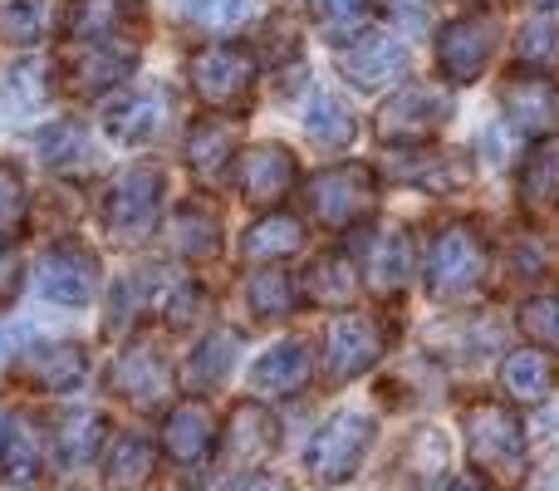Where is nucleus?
Here are the masks:
<instances>
[{
  "instance_id": "nucleus-50",
  "label": "nucleus",
  "mask_w": 559,
  "mask_h": 491,
  "mask_svg": "<svg viewBox=\"0 0 559 491\" xmlns=\"http://www.w3.org/2000/svg\"><path fill=\"white\" fill-rule=\"evenodd\" d=\"M0 437H5V413H0Z\"/></svg>"
},
{
  "instance_id": "nucleus-41",
  "label": "nucleus",
  "mask_w": 559,
  "mask_h": 491,
  "mask_svg": "<svg viewBox=\"0 0 559 491\" xmlns=\"http://www.w3.org/2000/svg\"><path fill=\"white\" fill-rule=\"evenodd\" d=\"M25 177H20L15 163H0V236H15L20 222H25Z\"/></svg>"
},
{
  "instance_id": "nucleus-10",
  "label": "nucleus",
  "mask_w": 559,
  "mask_h": 491,
  "mask_svg": "<svg viewBox=\"0 0 559 491\" xmlns=\"http://www.w3.org/2000/svg\"><path fill=\"white\" fill-rule=\"evenodd\" d=\"M334 65L354 89H368V94H373V89L397 84V79L407 74V65H413V55H407V45L397 35L364 30V35L334 45Z\"/></svg>"
},
{
  "instance_id": "nucleus-30",
  "label": "nucleus",
  "mask_w": 559,
  "mask_h": 491,
  "mask_svg": "<svg viewBox=\"0 0 559 491\" xmlns=\"http://www.w3.org/2000/svg\"><path fill=\"white\" fill-rule=\"evenodd\" d=\"M299 290H305L314 305H348L358 295V280H354V266H348L344 250H329L319 256L314 266L299 276Z\"/></svg>"
},
{
  "instance_id": "nucleus-42",
  "label": "nucleus",
  "mask_w": 559,
  "mask_h": 491,
  "mask_svg": "<svg viewBox=\"0 0 559 491\" xmlns=\"http://www.w3.org/2000/svg\"><path fill=\"white\" fill-rule=\"evenodd\" d=\"M521 325L531 339H540L545 349H559V295H540L521 309Z\"/></svg>"
},
{
  "instance_id": "nucleus-20",
  "label": "nucleus",
  "mask_w": 559,
  "mask_h": 491,
  "mask_svg": "<svg viewBox=\"0 0 559 491\" xmlns=\"http://www.w3.org/2000/svg\"><path fill=\"white\" fill-rule=\"evenodd\" d=\"M163 447L177 467H202L216 453V418L202 398H182L163 418Z\"/></svg>"
},
{
  "instance_id": "nucleus-34",
  "label": "nucleus",
  "mask_w": 559,
  "mask_h": 491,
  "mask_svg": "<svg viewBox=\"0 0 559 491\" xmlns=\"http://www.w3.org/2000/svg\"><path fill=\"white\" fill-rule=\"evenodd\" d=\"M177 15L206 35H226V30L251 25L261 15V0H177Z\"/></svg>"
},
{
  "instance_id": "nucleus-12",
  "label": "nucleus",
  "mask_w": 559,
  "mask_h": 491,
  "mask_svg": "<svg viewBox=\"0 0 559 491\" xmlns=\"http://www.w3.org/2000/svg\"><path fill=\"white\" fill-rule=\"evenodd\" d=\"M98 280H104V266L88 246L79 242H55L39 256V295L55 300V305H88L98 295Z\"/></svg>"
},
{
  "instance_id": "nucleus-19",
  "label": "nucleus",
  "mask_w": 559,
  "mask_h": 491,
  "mask_svg": "<svg viewBox=\"0 0 559 491\" xmlns=\"http://www.w3.org/2000/svg\"><path fill=\"white\" fill-rule=\"evenodd\" d=\"M108 384H114V394H123V398H133V404L153 408V404H163V398L173 394V364H167L163 344L138 339L128 354H118Z\"/></svg>"
},
{
  "instance_id": "nucleus-47",
  "label": "nucleus",
  "mask_w": 559,
  "mask_h": 491,
  "mask_svg": "<svg viewBox=\"0 0 559 491\" xmlns=\"http://www.w3.org/2000/svg\"><path fill=\"white\" fill-rule=\"evenodd\" d=\"M10 354H20V335L10 325H0V369L10 364Z\"/></svg>"
},
{
  "instance_id": "nucleus-5",
  "label": "nucleus",
  "mask_w": 559,
  "mask_h": 491,
  "mask_svg": "<svg viewBox=\"0 0 559 491\" xmlns=\"http://www.w3.org/2000/svg\"><path fill=\"white\" fill-rule=\"evenodd\" d=\"M305 207L319 226L329 232H348L373 212V167L364 163H334L324 173L309 177L305 187Z\"/></svg>"
},
{
  "instance_id": "nucleus-33",
  "label": "nucleus",
  "mask_w": 559,
  "mask_h": 491,
  "mask_svg": "<svg viewBox=\"0 0 559 491\" xmlns=\"http://www.w3.org/2000/svg\"><path fill=\"white\" fill-rule=\"evenodd\" d=\"M521 202L525 207H555L559 202V138H540L531 157L521 167Z\"/></svg>"
},
{
  "instance_id": "nucleus-45",
  "label": "nucleus",
  "mask_w": 559,
  "mask_h": 491,
  "mask_svg": "<svg viewBox=\"0 0 559 491\" xmlns=\"http://www.w3.org/2000/svg\"><path fill=\"white\" fill-rule=\"evenodd\" d=\"M226 491H289L280 477H265V472H241Z\"/></svg>"
},
{
  "instance_id": "nucleus-31",
  "label": "nucleus",
  "mask_w": 559,
  "mask_h": 491,
  "mask_svg": "<svg viewBox=\"0 0 559 491\" xmlns=\"http://www.w3.org/2000/svg\"><path fill=\"white\" fill-rule=\"evenodd\" d=\"M358 133L354 114H348L344 104H338L334 94H314L305 108V138L314 148H324V153H338V148H348Z\"/></svg>"
},
{
  "instance_id": "nucleus-43",
  "label": "nucleus",
  "mask_w": 559,
  "mask_h": 491,
  "mask_svg": "<svg viewBox=\"0 0 559 491\" xmlns=\"http://www.w3.org/2000/svg\"><path fill=\"white\" fill-rule=\"evenodd\" d=\"M20 295V250L10 236H0V309Z\"/></svg>"
},
{
  "instance_id": "nucleus-48",
  "label": "nucleus",
  "mask_w": 559,
  "mask_h": 491,
  "mask_svg": "<svg viewBox=\"0 0 559 491\" xmlns=\"http://www.w3.org/2000/svg\"><path fill=\"white\" fill-rule=\"evenodd\" d=\"M447 491H491V487H486L481 472H466V477H452V482H447Z\"/></svg>"
},
{
  "instance_id": "nucleus-39",
  "label": "nucleus",
  "mask_w": 559,
  "mask_h": 491,
  "mask_svg": "<svg viewBox=\"0 0 559 491\" xmlns=\"http://www.w3.org/2000/svg\"><path fill=\"white\" fill-rule=\"evenodd\" d=\"M39 447H45V437L35 433V423H29V418H15V423H5V437H0V463H5L10 477H35Z\"/></svg>"
},
{
  "instance_id": "nucleus-36",
  "label": "nucleus",
  "mask_w": 559,
  "mask_h": 491,
  "mask_svg": "<svg viewBox=\"0 0 559 491\" xmlns=\"http://www.w3.org/2000/svg\"><path fill=\"white\" fill-rule=\"evenodd\" d=\"M295 300H299V285L285 270H255V276L246 280V305L261 319H285L289 309H295Z\"/></svg>"
},
{
  "instance_id": "nucleus-3",
  "label": "nucleus",
  "mask_w": 559,
  "mask_h": 491,
  "mask_svg": "<svg viewBox=\"0 0 559 491\" xmlns=\"http://www.w3.org/2000/svg\"><path fill=\"white\" fill-rule=\"evenodd\" d=\"M466 453H472V463L481 467L486 477H496V482H521L525 477V428L521 418L511 413L506 404H491V398H481V404L466 408Z\"/></svg>"
},
{
  "instance_id": "nucleus-14",
  "label": "nucleus",
  "mask_w": 559,
  "mask_h": 491,
  "mask_svg": "<svg viewBox=\"0 0 559 491\" xmlns=\"http://www.w3.org/2000/svg\"><path fill=\"white\" fill-rule=\"evenodd\" d=\"M236 153H241V118L206 114L187 128V167H192V177L206 187V192L231 177Z\"/></svg>"
},
{
  "instance_id": "nucleus-28",
  "label": "nucleus",
  "mask_w": 559,
  "mask_h": 491,
  "mask_svg": "<svg viewBox=\"0 0 559 491\" xmlns=\"http://www.w3.org/2000/svg\"><path fill=\"white\" fill-rule=\"evenodd\" d=\"M173 250L187 260H212L222 250V217L202 202L177 207L173 217Z\"/></svg>"
},
{
  "instance_id": "nucleus-13",
  "label": "nucleus",
  "mask_w": 559,
  "mask_h": 491,
  "mask_svg": "<svg viewBox=\"0 0 559 491\" xmlns=\"http://www.w3.org/2000/svg\"><path fill=\"white\" fill-rule=\"evenodd\" d=\"M501 118L515 128V133L531 138H555L559 133V84L545 79L540 69H515L501 84Z\"/></svg>"
},
{
  "instance_id": "nucleus-35",
  "label": "nucleus",
  "mask_w": 559,
  "mask_h": 491,
  "mask_svg": "<svg viewBox=\"0 0 559 491\" xmlns=\"http://www.w3.org/2000/svg\"><path fill=\"white\" fill-rule=\"evenodd\" d=\"M515 55L531 69H555L559 65V10H535L521 25V39H515Z\"/></svg>"
},
{
  "instance_id": "nucleus-9",
  "label": "nucleus",
  "mask_w": 559,
  "mask_h": 491,
  "mask_svg": "<svg viewBox=\"0 0 559 491\" xmlns=\"http://www.w3.org/2000/svg\"><path fill=\"white\" fill-rule=\"evenodd\" d=\"M496 35H501L496 15H486V10L456 15L452 25L442 30V39H437V65H442L447 84H476L496 55Z\"/></svg>"
},
{
  "instance_id": "nucleus-7",
  "label": "nucleus",
  "mask_w": 559,
  "mask_h": 491,
  "mask_svg": "<svg viewBox=\"0 0 559 491\" xmlns=\"http://www.w3.org/2000/svg\"><path fill=\"white\" fill-rule=\"evenodd\" d=\"M373 447V418L358 413V408H344V413H334L324 428L314 433V443H309V477H314L319 487H338V482H354L358 467H364V453Z\"/></svg>"
},
{
  "instance_id": "nucleus-40",
  "label": "nucleus",
  "mask_w": 559,
  "mask_h": 491,
  "mask_svg": "<svg viewBox=\"0 0 559 491\" xmlns=\"http://www.w3.org/2000/svg\"><path fill=\"white\" fill-rule=\"evenodd\" d=\"M403 177H413V183L427 187V192H447V187H462L472 173H466V163H462L456 153H452V157H447V153H432V157H423L417 167H403Z\"/></svg>"
},
{
  "instance_id": "nucleus-38",
  "label": "nucleus",
  "mask_w": 559,
  "mask_h": 491,
  "mask_svg": "<svg viewBox=\"0 0 559 491\" xmlns=\"http://www.w3.org/2000/svg\"><path fill=\"white\" fill-rule=\"evenodd\" d=\"M49 30V0H0V39L5 45H39Z\"/></svg>"
},
{
  "instance_id": "nucleus-32",
  "label": "nucleus",
  "mask_w": 559,
  "mask_h": 491,
  "mask_svg": "<svg viewBox=\"0 0 559 491\" xmlns=\"http://www.w3.org/2000/svg\"><path fill=\"white\" fill-rule=\"evenodd\" d=\"M153 467H157V447L143 433H118L114 447H108L104 472H108V487L128 491V487H143L153 477Z\"/></svg>"
},
{
  "instance_id": "nucleus-46",
  "label": "nucleus",
  "mask_w": 559,
  "mask_h": 491,
  "mask_svg": "<svg viewBox=\"0 0 559 491\" xmlns=\"http://www.w3.org/2000/svg\"><path fill=\"white\" fill-rule=\"evenodd\" d=\"M531 491H559V453H555L550 463L540 467V472L531 477Z\"/></svg>"
},
{
  "instance_id": "nucleus-22",
  "label": "nucleus",
  "mask_w": 559,
  "mask_h": 491,
  "mask_svg": "<svg viewBox=\"0 0 559 491\" xmlns=\"http://www.w3.org/2000/svg\"><path fill=\"white\" fill-rule=\"evenodd\" d=\"M309 378H314V354H309L305 339H285V344H275L271 354L255 359L251 369V394L261 398H295L309 388Z\"/></svg>"
},
{
  "instance_id": "nucleus-6",
  "label": "nucleus",
  "mask_w": 559,
  "mask_h": 491,
  "mask_svg": "<svg viewBox=\"0 0 559 491\" xmlns=\"http://www.w3.org/2000/svg\"><path fill=\"white\" fill-rule=\"evenodd\" d=\"M456 114L452 84H407L378 108V138L383 143H427L437 138Z\"/></svg>"
},
{
  "instance_id": "nucleus-26",
  "label": "nucleus",
  "mask_w": 559,
  "mask_h": 491,
  "mask_svg": "<svg viewBox=\"0 0 559 491\" xmlns=\"http://www.w3.org/2000/svg\"><path fill=\"white\" fill-rule=\"evenodd\" d=\"M501 394L511 404H545L555 394V359L545 349H515V354H506Z\"/></svg>"
},
{
  "instance_id": "nucleus-2",
  "label": "nucleus",
  "mask_w": 559,
  "mask_h": 491,
  "mask_svg": "<svg viewBox=\"0 0 559 491\" xmlns=\"http://www.w3.org/2000/svg\"><path fill=\"white\" fill-rule=\"evenodd\" d=\"M157 217H163V167L157 163H138L128 173H118L108 183L104 202H98L104 232L123 246L147 242L157 232Z\"/></svg>"
},
{
  "instance_id": "nucleus-15",
  "label": "nucleus",
  "mask_w": 559,
  "mask_h": 491,
  "mask_svg": "<svg viewBox=\"0 0 559 491\" xmlns=\"http://www.w3.org/2000/svg\"><path fill=\"white\" fill-rule=\"evenodd\" d=\"M167 118H173V89L143 84L104 108V133L123 148H147L167 128Z\"/></svg>"
},
{
  "instance_id": "nucleus-37",
  "label": "nucleus",
  "mask_w": 559,
  "mask_h": 491,
  "mask_svg": "<svg viewBox=\"0 0 559 491\" xmlns=\"http://www.w3.org/2000/svg\"><path fill=\"white\" fill-rule=\"evenodd\" d=\"M368 20H373V0H314V25L329 45L364 35Z\"/></svg>"
},
{
  "instance_id": "nucleus-11",
  "label": "nucleus",
  "mask_w": 559,
  "mask_h": 491,
  "mask_svg": "<svg viewBox=\"0 0 559 491\" xmlns=\"http://www.w3.org/2000/svg\"><path fill=\"white\" fill-rule=\"evenodd\" d=\"M324 349H329V359H324L329 378L348 384V378L368 374L388 354V329L373 315H334L324 329Z\"/></svg>"
},
{
  "instance_id": "nucleus-44",
  "label": "nucleus",
  "mask_w": 559,
  "mask_h": 491,
  "mask_svg": "<svg viewBox=\"0 0 559 491\" xmlns=\"http://www.w3.org/2000/svg\"><path fill=\"white\" fill-rule=\"evenodd\" d=\"M525 270H531V276H540L545 270V246L535 242V232L531 236H515V276H525Z\"/></svg>"
},
{
  "instance_id": "nucleus-18",
  "label": "nucleus",
  "mask_w": 559,
  "mask_h": 491,
  "mask_svg": "<svg viewBox=\"0 0 559 491\" xmlns=\"http://www.w3.org/2000/svg\"><path fill=\"white\" fill-rule=\"evenodd\" d=\"M299 183V167L289 157L285 143H255L251 153L241 157V197L261 212H275Z\"/></svg>"
},
{
  "instance_id": "nucleus-29",
  "label": "nucleus",
  "mask_w": 559,
  "mask_h": 491,
  "mask_svg": "<svg viewBox=\"0 0 559 491\" xmlns=\"http://www.w3.org/2000/svg\"><path fill=\"white\" fill-rule=\"evenodd\" d=\"M305 246V222L299 217H289V212H265L261 222H251V232H246V260H285V256H295V250Z\"/></svg>"
},
{
  "instance_id": "nucleus-49",
  "label": "nucleus",
  "mask_w": 559,
  "mask_h": 491,
  "mask_svg": "<svg viewBox=\"0 0 559 491\" xmlns=\"http://www.w3.org/2000/svg\"><path fill=\"white\" fill-rule=\"evenodd\" d=\"M535 10H559V0H531Z\"/></svg>"
},
{
  "instance_id": "nucleus-4",
  "label": "nucleus",
  "mask_w": 559,
  "mask_h": 491,
  "mask_svg": "<svg viewBox=\"0 0 559 491\" xmlns=\"http://www.w3.org/2000/svg\"><path fill=\"white\" fill-rule=\"evenodd\" d=\"M197 98L216 114H241L255 94V49L246 45H202L187 59Z\"/></svg>"
},
{
  "instance_id": "nucleus-25",
  "label": "nucleus",
  "mask_w": 559,
  "mask_h": 491,
  "mask_svg": "<svg viewBox=\"0 0 559 491\" xmlns=\"http://www.w3.org/2000/svg\"><path fill=\"white\" fill-rule=\"evenodd\" d=\"M368 285L383 300L403 295V290L413 285V236H407L403 226L383 232L373 242V250H368Z\"/></svg>"
},
{
  "instance_id": "nucleus-8",
  "label": "nucleus",
  "mask_w": 559,
  "mask_h": 491,
  "mask_svg": "<svg viewBox=\"0 0 559 491\" xmlns=\"http://www.w3.org/2000/svg\"><path fill=\"white\" fill-rule=\"evenodd\" d=\"M138 69V49L133 45H104V39H74V45L59 55L55 84L74 98H98L104 89L123 84L128 74Z\"/></svg>"
},
{
  "instance_id": "nucleus-27",
  "label": "nucleus",
  "mask_w": 559,
  "mask_h": 491,
  "mask_svg": "<svg viewBox=\"0 0 559 491\" xmlns=\"http://www.w3.org/2000/svg\"><path fill=\"white\" fill-rule=\"evenodd\" d=\"M35 148L45 157V167H55V173H88L94 167V138L74 118H59V124L39 128Z\"/></svg>"
},
{
  "instance_id": "nucleus-24",
  "label": "nucleus",
  "mask_w": 559,
  "mask_h": 491,
  "mask_svg": "<svg viewBox=\"0 0 559 491\" xmlns=\"http://www.w3.org/2000/svg\"><path fill=\"white\" fill-rule=\"evenodd\" d=\"M108 437V423L98 413H64L49 437V453H55V467L64 472H84V467L98 463V447Z\"/></svg>"
},
{
  "instance_id": "nucleus-16",
  "label": "nucleus",
  "mask_w": 559,
  "mask_h": 491,
  "mask_svg": "<svg viewBox=\"0 0 559 491\" xmlns=\"http://www.w3.org/2000/svg\"><path fill=\"white\" fill-rule=\"evenodd\" d=\"M10 374H15V384L35 388V394H74L79 384L88 378V354L74 344V339H64V344H29L20 349V359H10Z\"/></svg>"
},
{
  "instance_id": "nucleus-23",
  "label": "nucleus",
  "mask_w": 559,
  "mask_h": 491,
  "mask_svg": "<svg viewBox=\"0 0 559 491\" xmlns=\"http://www.w3.org/2000/svg\"><path fill=\"white\" fill-rule=\"evenodd\" d=\"M236 354H241V335H236V329H212V335H206L202 344L187 354V364H182V388H187L192 398L212 394V388L236 369Z\"/></svg>"
},
{
  "instance_id": "nucleus-1",
  "label": "nucleus",
  "mask_w": 559,
  "mask_h": 491,
  "mask_svg": "<svg viewBox=\"0 0 559 491\" xmlns=\"http://www.w3.org/2000/svg\"><path fill=\"white\" fill-rule=\"evenodd\" d=\"M491 276V246L476 222H452L427 246V290L437 300H472Z\"/></svg>"
},
{
  "instance_id": "nucleus-21",
  "label": "nucleus",
  "mask_w": 559,
  "mask_h": 491,
  "mask_svg": "<svg viewBox=\"0 0 559 491\" xmlns=\"http://www.w3.org/2000/svg\"><path fill=\"white\" fill-rule=\"evenodd\" d=\"M133 25H143V0H69V10H64L69 39L128 45L123 35H133Z\"/></svg>"
},
{
  "instance_id": "nucleus-17",
  "label": "nucleus",
  "mask_w": 559,
  "mask_h": 491,
  "mask_svg": "<svg viewBox=\"0 0 559 491\" xmlns=\"http://www.w3.org/2000/svg\"><path fill=\"white\" fill-rule=\"evenodd\" d=\"M275 443H280L275 418L261 408V398H246V404H236L231 418H226L222 437H216V453H222V463L241 477V472H255V467L275 453Z\"/></svg>"
}]
</instances>
